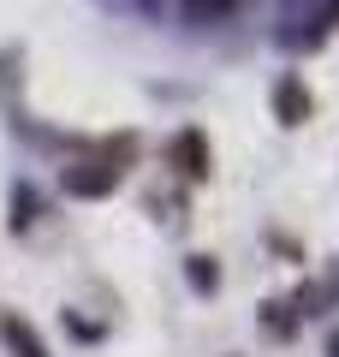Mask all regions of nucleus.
<instances>
[{"instance_id":"1","label":"nucleus","mask_w":339,"mask_h":357,"mask_svg":"<svg viewBox=\"0 0 339 357\" xmlns=\"http://www.w3.org/2000/svg\"><path fill=\"white\" fill-rule=\"evenodd\" d=\"M126 155H131V137H119V149L96 155V161H72L60 173L66 197H84V203H96V197H113L119 191V178H126Z\"/></svg>"},{"instance_id":"5","label":"nucleus","mask_w":339,"mask_h":357,"mask_svg":"<svg viewBox=\"0 0 339 357\" xmlns=\"http://www.w3.org/2000/svg\"><path fill=\"white\" fill-rule=\"evenodd\" d=\"M185 280L197 286V292H214V286H220V268H214V256H185Z\"/></svg>"},{"instance_id":"4","label":"nucleus","mask_w":339,"mask_h":357,"mask_svg":"<svg viewBox=\"0 0 339 357\" xmlns=\"http://www.w3.org/2000/svg\"><path fill=\"white\" fill-rule=\"evenodd\" d=\"M0 340H6V351H13V357H48V345L36 340V328L18 321V316H0Z\"/></svg>"},{"instance_id":"2","label":"nucleus","mask_w":339,"mask_h":357,"mask_svg":"<svg viewBox=\"0 0 339 357\" xmlns=\"http://www.w3.org/2000/svg\"><path fill=\"white\" fill-rule=\"evenodd\" d=\"M173 161H179V173H185V178H209V167H214L209 137H202L197 126H185V131L173 137Z\"/></svg>"},{"instance_id":"7","label":"nucleus","mask_w":339,"mask_h":357,"mask_svg":"<svg viewBox=\"0 0 339 357\" xmlns=\"http://www.w3.org/2000/svg\"><path fill=\"white\" fill-rule=\"evenodd\" d=\"M30 220H36V197H30V191H13V232L30 227Z\"/></svg>"},{"instance_id":"6","label":"nucleus","mask_w":339,"mask_h":357,"mask_svg":"<svg viewBox=\"0 0 339 357\" xmlns=\"http://www.w3.org/2000/svg\"><path fill=\"white\" fill-rule=\"evenodd\" d=\"M232 6H239V0H185V13H190V18H226Z\"/></svg>"},{"instance_id":"3","label":"nucleus","mask_w":339,"mask_h":357,"mask_svg":"<svg viewBox=\"0 0 339 357\" xmlns=\"http://www.w3.org/2000/svg\"><path fill=\"white\" fill-rule=\"evenodd\" d=\"M274 119L280 126H303V119H310V89H303L298 72H286L274 84Z\"/></svg>"}]
</instances>
